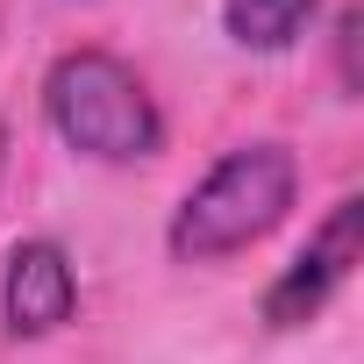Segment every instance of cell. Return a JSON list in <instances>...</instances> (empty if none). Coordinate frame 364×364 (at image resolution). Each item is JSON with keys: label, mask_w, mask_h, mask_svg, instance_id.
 <instances>
[{"label": "cell", "mask_w": 364, "mask_h": 364, "mask_svg": "<svg viewBox=\"0 0 364 364\" xmlns=\"http://www.w3.org/2000/svg\"><path fill=\"white\" fill-rule=\"evenodd\" d=\"M0 164H8V129H0Z\"/></svg>", "instance_id": "7"}, {"label": "cell", "mask_w": 364, "mask_h": 364, "mask_svg": "<svg viewBox=\"0 0 364 364\" xmlns=\"http://www.w3.org/2000/svg\"><path fill=\"white\" fill-rule=\"evenodd\" d=\"M43 114L93 164H143L164 150V114H157L150 86L136 79V65H122L114 50H93V43L65 50L43 72Z\"/></svg>", "instance_id": "2"}, {"label": "cell", "mask_w": 364, "mask_h": 364, "mask_svg": "<svg viewBox=\"0 0 364 364\" xmlns=\"http://www.w3.org/2000/svg\"><path fill=\"white\" fill-rule=\"evenodd\" d=\"M79 314V264L65 243L29 236L8 250V272H0V321L8 336H58Z\"/></svg>", "instance_id": "4"}, {"label": "cell", "mask_w": 364, "mask_h": 364, "mask_svg": "<svg viewBox=\"0 0 364 364\" xmlns=\"http://www.w3.org/2000/svg\"><path fill=\"white\" fill-rule=\"evenodd\" d=\"M321 0H222V29L236 50H293Z\"/></svg>", "instance_id": "5"}, {"label": "cell", "mask_w": 364, "mask_h": 364, "mask_svg": "<svg viewBox=\"0 0 364 364\" xmlns=\"http://www.w3.org/2000/svg\"><path fill=\"white\" fill-rule=\"evenodd\" d=\"M357 36H364V15L357 8H343V22H336V79L357 93Z\"/></svg>", "instance_id": "6"}, {"label": "cell", "mask_w": 364, "mask_h": 364, "mask_svg": "<svg viewBox=\"0 0 364 364\" xmlns=\"http://www.w3.org/2000/svg\"><path fill=\"white\" fill-rule=\"evenodd\" d=\"M357 250H364V200L343 193V200L321 215V229L293 250V264L272 279V293H264V328H307V321L350 286Z\"/></svg>", "instance_id": "3"}, {"label": "cell", "mask_w": 364, "mask_h": 364, "mask_svg": "<svg viewBox=\"0 0 364 364\" xmlns=\"http://www.w3.org/2000/svg\"><path fill=\"white\" fill-rule=\"evenodd\" d=\"M300 200V157L286 143H236L208 164V178L171 208L164 250L178 264H222L264 243Z\"/></svg>", "instance_id": "1"}]
</instances>
